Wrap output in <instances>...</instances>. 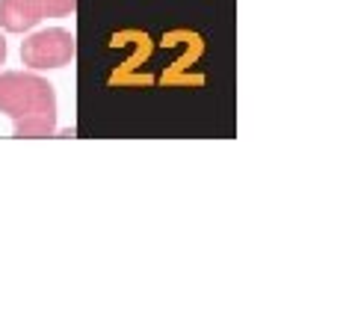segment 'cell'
<instances>
[{
  "label": "cell",
  "mask_w": 355,
  "mask_h": 320,
  "mask_svg": "<svg viewBox=\"0 0 355 320\" xmlns=\"http://www.w3.org/2000/svg\"><path fill=\"white\" fill-rule=\"evenodd\" d=\"M77 0H0V27L6 33H27L44 18L74 15Z\"/></svg>",
  "instance_id": "cell-3"
},
{
  "label": "cell",
  "mask_w": 355,
  "mask_h": 320,
  "mask_svg": "<svg viewBox=\"0 0 355 320\" xmlns=\"http://www.w3.org/2000/svg\"><path fill=\"white\" fill-rule=\"evenodd\" d=\"M74 53H77L74 33L62 30V27L39 30L21 42V62H24L30 71L65 69V65H71Z\"/></svg>",
  "instance_id": "cell-2"
},
{
  "label": "cell",
  "mask_w": 355,
  "mask_h": 320,
  "mask_svg": "<svg viewBox=\"0 0 355 320\" xmlns=\"http://www.w3.org/2000/svg\"><path fill=\"white\" fill-rule=\"evenodd\" d=\"M0 113L12 137L42 140L57 134V90L36 71H0Z\"/></svg>",
  "instance_id": "cell-1"
},
{
  "label": "cell",
  "mask_w": 355,
  "mask_h": 320,
  "mask_svg": "<svg viewBox=\"0 0 355 320\" xmlns=\"http://www.w3.org/2000/svg\"><path fill=\"white\" fill-rule=\"evenodd\" d=\"M6 62V39H3V33H0V65Z\"/></svg>",
  "instance_id": "cell-4"
}]
</instances>
